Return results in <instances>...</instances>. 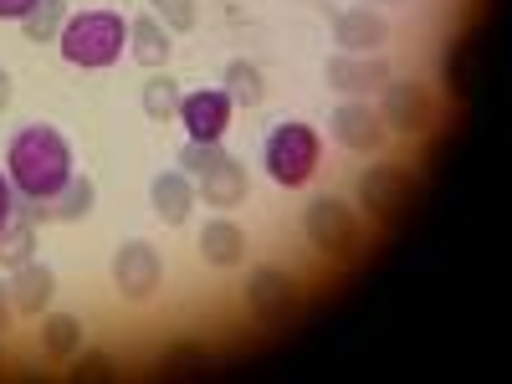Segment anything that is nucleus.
<instances>
[{"instance_id":"obj_1","label":"nucleus","mask_w":512,"mask_h":384,"mask_svg":"<svg viewBox=\"0 0 512 384\" xmlns=\"http://www.w3.org/2000/svg\"><path fill=\"white\" fill-rule=\"evenodd\" d=\"M6 175H11L21 200H47L77 175L72 169V144L57 134L52 123H26L6 144Z\"/></svg>"},{"instance_id":"obj_2","label":"nucleus","mask_w":512,"mask_h":384,"mask_svg":"<svg viewBox=\"0 0 512 384\" xmlns=\"http://www.w3.org/2000/svg\"><path fill=\"white\" fill-rule=\"evenodd\" d=\"M57 52L77 72H108L128 52V21L118 11H77L57 36Z\"/></svg>"},{"instance_id":"obj_3","label":"nucleus","mask_w":512,"mask_h":384,"mask_svg":"<svg viewBox=\"0 0 512 384\" xmlns=\"http://www.w3.org/2000/svg\"><path fill=\"white\" fill-rule=\"evenodd\" d=\"M318 159H323V139H318V128L313 123H277L267 144H262V164H267V175L272 185L282 190H303L313 175H318Z\"/></svg>"},{"instance_id":"obj_4","label":"nucleus","mask_w":512,"mask_h":384,"mask_svg":"<svg viewBox=\"0 0 512 384\" xmlns=\"http://www.w3.org/2000/svg\"><path fill=\"white\" fill-rule=\"evenodd\" d=\"M303 236L313 251L333 256V262H354L359 246H364V221L349 200L338 195H318L308 210H303Z\"/></svg>"},{"instance_id":"obj_5","label":"nucleus","mask_w":512,"mask_h":384,"mask_svg":"<svg viewBox=\"0 0 512 384\" xmlns=\"http://www.w3.org/2000/svg\"><path fill=\"white\" fill-rule=\"evenodd\" d=\"M379 118H384L390 134H431L436 128V98L415 77H405V82L390 77L379 88Z\"/></svg>"},{"instance_id":"obj_6","label":"nucleus","mask_w":512,"mask_h":384,"mask_svg":"<svg viewBox=\"0 0 512 384\" xmlns=\"http://www.w3.org/2000/svg\"><path fill=\"white\" fill-rule=\"evenodd\" d=\"M297 303H303V287H297L292 272H282V267H251L246 272V308L262 328H282L297 313Z\"/></svg>"},{"instance_id":"obj_7","label":"nucleus","mask_w":512,"mask_h":384,"mask_svg":"<svg viewBox=\"0 0 512 384\" xmlns=\"http://www.w3.org/2000/svg\"><path fill=\"white\" fill-rule=\"evenodd\" d=\"M354 195H359L364 216L390 226V221L405 216V205L415 200V180H410V169H400V164H369L359 175V185H354Z\"/></svg>"},{"instance_id":"obj_8","label":"nucleus","mask_w":512,"mask_h":384,"mask_svg":"<svg viewBox=\"0 0 512 384\" xmlns=\"http://www.w3.org/2000/svg\"><path fill=\"white\" fill-rule=\"evenodd\" d=\"M328 134L349 154H379L384 139H390V128H384V118H379V108L369 98H344L328 113Z\"/></svg>"},{"instance_id":"obj_9","label":"nucleus","mask_w":512,"mask_h":384,"mask_svg":"<svg viewBox=\"0 0 512 384\" xmlns=\"http://www.w3.org/2000/svg\"><path fill=\"white\" fill-rule=\"evenodd\" d=\"M164 282V262H159V251L149 241H123L113 251V287L118 297H128V303H149V297L159 292Z\"/></svg>"},{"instance_id":"obj_10","label":"nucleus","mask_w":512,"mask_h":384,"mask_svg":"<svg viewBox=\"0 0 512 384\" xmlns=\"http://www.w3.org/2000/svg\"><path fill=\"white\" fill-rule=\"evenodd\" d=\"M231 93L226 88H200V93H185L180 98V123H185V139L195 144H226V128H231Z\"/></svg>"},{"instance_id":"obj_11","label":"nucleus","mask_w":512,"mask_h":384,"mask_svg":"<svg viewBox=\"0 0 512 384\" xmlns=\"http://www.w3.org/2000/svg\"><path fill=\"white\" fill-rule=\"evenodd\" d=\"M323 77H328V88H338L344 98H374L395 72H390V62H384V52H369V57H359V52H333L328 67H323Z\"/></svg>"},{"instance_id":"obj_12","label":"nucleus","mask_w":512,"mask_h":384,"mask_svg":"<svg viewBox=\"0 0 512 384\" xmlns=\"http://www.w3.org/2000/svg\"><path fill=\"white\" fill-rule=\"evenodd\" d=\"M26 205V216L41 226V221H62V226H72V221H88L93 216V205H98V185L88 180V175H72L57 195H47V200H21Z\"/></svg>"},{"instance_id":"obj_13","label":"nucleus","mask_w":512,"mask_h":384,"mask_svg":"<svg viewBox=\"0 0 512 384\" xmlns=\"http://www.w3.org/2000/svg\"><path fill=\"white\" fill-rule=\"evenodd\" d=\"M384 41H390V21H384L379 11H369V6H354V11L333 16V47L338 52L369 57V52H384Z\"/></svg>"},{"instance_id":"obj_14","label":"nucleus","mask_w":512,"mask_h":384,"mask_svg":"<svg viewBox=\"0 0 512 384\" xmlns=\"http://www.w3.org/2000/svg\"><path fill=\"white\" fill-rule=\"evenodd\" d=\"M6 287H11V308H16L21 318H41V313L52 308V297H57V272H52L47 262H36V256H31L26 267L11 272Z\"/></svg>"},{"instance_id":"obj_15","label":"nucleus","mask_w":512,"mask_h":384,"mask_svg":"<svg viewBox=\"0 0 512 384\" xmlns=\"http://www.w3.org/2000/svg\"><path fill=\"white\" fill-rule=\"evenodd\" d=\"M195 200L200 195H195V180L185 175V169H159V175L149 180V205H154V216L164 226H185Z\"/></svg>"},{"instance_id":"obj_16","label":"nucleus","mask_w":512,"mask_h":384,"mask_svg":"<svg viewBox=\"0 0 512 384\" xmlns=\"http://www.w3.org/2000/svg\"><path fill=\"white\" fill-rule=\"evenodd\" d=\"M195 195H200L205 205H216V210H236V205L246 200V164L231 159V154H221V159L195 180Z\"/></svg>"},{"instance_id":"obj_17","label":"nucleus","mask_w":512,"mask_h":384,"mask_svg":"<svg viewBox=\"0 0 512 384\" xmlns=\"http://www.w3.org/2000/svg\"><path fill=\"white\" fill-rule=\"evenodd\" d=\"M195 246H200V256H205V267H221V272H231V267H241V262H246V231H241L231 216L205 221Z\"/></svg>"},{"instance_id":"obj_18","label":"nucleus","mask_w":512,"mask_h":384,"mask_svg":"<svg viewBox=\"0 0 512 384\" xmlns=\"http://www.w3.org/2000/svg\"><path fill=\"white\" fill-rule=\"evenodd\" d=\"M169 36H175V31L159 26L154 16H134V21H128V57H134L139 67H149V72H164L169 52H175V41H169Z\"/></svg>"},{"instance_id":"obj_19","label":"nucleus","mask_w":512,"mask_h":384,"mask_svg":"<svg viewBox=\"0 0 512 384\" xmlns=\"http://www.w3.org/2000/svg\"><path fill=\"white\" fill-rule=\"evenodd\" d=\"M41 354L57 359V364H72L82 354V318L72 313H41Z\"/></svg>"},{"instance_id":"obj_20","label":"nucleus","mask_w":512,"mask_h":384,"mask_svg":"<svg viewBox=\"0 0 512 384\" xmlns=\"http://www.w3.org/2000/svg\"><path fill=\"white\" fill-rule=\"evenodd\" d=\"M67 0H36V6L16 21L21 26V36L31 41V47H47V41H52V47H57V36H62V26H67Z\"/></svg>"},{"instance_id":"obj_21","label":"nucleus","mask_w":512,"mask_h":384,"mask_svg":"<svg viewBox=\"0 0 512 384\" xmlns=\"http://www.w3.org/2000/svg\"><path fill=\"white\" fill-rule=\"evenodd\" d=\"M36 256V221L31 216H11V226L0 231V272H16V267H26Z\"/></svg>"},{"instance_id":"obj_22","label":"nucleus","mask_w":512,"mask_h":384,"mask_svg":"<svg viewBox=\"0 0 512 384\" xmlns=\"http://www.w3.org/2000/svg\"><path fill=\"white\" fill-rule=\"evenodd\" d=\"M226 93H231L236 108H262V98H267V77H262V67L246 62V57L226 62Z\"/></svg>"},{"instance_id":"obj_23","label":"nucleus","mask_w":512,"mask_h":384,"mask_svg":"<svg viewBox=\"0 0 512 384\" xmlns=\"http://www.w3.org/2000/svg\"><path fill=\"white\" fill-rule=\"evenodd\" d=\"M180 98H185V93H180V82L169 77V72H154V77L144 82V98H139V103H144V113H149L154 123H164V118H175V113H180Z\"/></svg>"},{"instance_id":"obj_24","label":"nucleus","mask_w":512,"mask_h":384,"mask_svg":"<svg viewBox=\"0 0 512 384\" xmlns=\"http://www.w3.org/2000/svg\"><path fill=\"white\" fill-rule=\"evenodd\" d=\"M210 369V349L205 344H169L159 354V374L164 379H190V374H205Z\"/></svg>"},{"instance_id":"obj_25","label":"nucleus","mask_w":512,"mask_h":384,"mask_svg":"<svg viewBox=\"0 0 512 384\" xmlns=\"http://www.w3.org/2000/svg\"><path fill=\"white\" fill-rule=\"evenodd\" d=\"M77 384H103V379H113L118 374V359L113 354H103V349H82L77 359H72V369H67Z\"/></svg>"},{"instance_id":"obj_26","label":"nucleus","mask_w":512,"mask_h":384,"mask_svg":"<svg viewBox=\"0 0 512 384\" xmlns=\"http://www.w3.org/2000/svg\"><path fill=\"white\" fill-rule=\"evenodd\" d=\"M149 16L169 31H195V0H149Z\"/></svg>"},{"instance_id":"obj_27","label":"nucleus","mask_w":512,"mask_h":384,"mask_svg":"<svg viewBox=\"0 0 512 384\" xmlns=\"http://www.w3.org/2000/svg\"><path fill=\"white\" fill-rule=\"evenodd\" d=\"M466 77H472V41H461L456 52H446V82L456 93H466Z\"/></svg>"},{"instance_id":"obj_28","label":"nucleus","mask_w":512,"mask_h":384,"mask_svg":"<svg viewBox=\"0 0 512 384\" xmlns=\"http://www.w3.org/2000/svg\"><path fill=\"white\" fill-rule=\"evenodd\" d=\"M16 210H21V195H16L11 175H6V169H0V231L11 226V216H16Z\"/></svg>"},{"instance_id":"obj_29","label":"nucleus","mask_w":512,"mask_h":384,"mask_svg":"<svg viewBox=\"0 0 512 384\" xmlns=\"http://www.w3.org/2000/svg\"><path fill=\"white\" fill-rule=\"evenodd\" d=\"M31 6H36V0H0V21H21Z\"/></svg>"},{"instance_id":"obj_30","label":"nucleus","mask_w":512,"mask_h":384,"mask_svg":"<svg viewBox=\"0 0 512 384\" xmlns=\"http://www.w3.org/2000/svg\"><path fill=\"white\" fill-rule=\"evenodd\" d=\"M11 313H16V308H11V287H6V282H0V333H6V328H11Z\"/></svg>"},{"instance_id":"obj_31","label":"nucleus","mask_w":512,"mask_h":384,"mask_svg":"<svg viewBox=\"0 0 512 384\" xmlns=\"http://www.w3.org/2000/svg\"><path fill=\"white\" fill-rule=\"evenodd\" d=\"M11 98H16V88H11V72H6V67H0V113H6V108H11Z\"/></svg>"},{"instance_id":"obj_32","label":"nucleus","mask_w":512,"mask_h":384,"mask_svg":"<svg viewBox=\"0 0 512 384\" xmlns=\"http://www.w3.org/2000/svg\"><path fill=\"white\" fill-rule=\"evenodd\" d=\"M0 364H6V349H0Z\"/></svg>"}]
</instances>
